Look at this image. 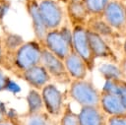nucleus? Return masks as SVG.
Listing matches in <instances>:
<instances>
[{"mask_svg": "<svg viewBox=\"0 0 126 125\" xmlns=\"http://www.w3.org/2000/svg\"><path fill=\"white\" fill-rule=\"evenodd\" d=\"M42 44L46 49L64 61L73 50L72 27L63 24L58 29L49 30Z\"/></svg>", "mask_w": 126, "mask_h": 125, "instance_id": "nucleus-2", "label": "nucleus"}, {"mask_svg": "<svg viewBox=\"0 0 126 125\" xmlns=\"http://www.w3.org/2000/svg\"><path fill=\"white\" fill-rule=\"evenodd\" d=\"M119 65L125 70L126 68V37L124 38V41L122 43V59L120 60Z\"/></svg>", "mask_w": 126, "mask_h": 125, "instance_id": "nucleus-28", "label": "nucleus"}, {"mask_svg": "<svg viewBox=\"0 0 126 125\" xmlns=\"http://www.w3.org/2000/svg\"><path fill=\"white\" fill-rule=\"evenodd\" d=\"M125 9H126V3H125Z\"/></svg>", "mask_w": 126, "mask_h": 125, "instance_id": "nucleus-35", "label": "nucleus"}, {"mask_svg": "<svg viewBox=\"0 0 126 125\" xmlns=\"http://www.w3.org/2000/svg\"><path fill=\"white\" fill-rule=\"evenodd\" d=\"M26 99H27V105H28L27 114H35V113L45 111L41 93H39V91L31 88L28 92Z\"/></svg>", "mask_w": 126, "mask_h": 125, "instance_id": "nucleus-19", "label": "nucleus"}, {"mask_svg": "<svg viewBox=\"0 0 126 125\" xmlns=\"http://www.w3.org/2000/svg\"><path fill=\"white\" fill-rule=\"evenodd\" d=\"M86 28L100 36H102L107 41L109 40H118L122 38V36L115 31L103 19L101 16H91L86 24Z\"/></svg>", "mask_w": 126, "mask_h": 125, "instance_id": "nucleus-13", "label": "nucleus"}, {"mask_svg": "<svg viewBox=\"0 0 126 125\" xmlns=\"http://www.w3.org/2000/svg\"><path fill=\"white\" fill-rule=\"evenodd\" d=\"M0 111L8 115V110H7V108H6V105H5V103H4L1 99H0Z\"/></svg>", "mask_w": 126, "mask_h": 125, "instance_id": "nucleus-31", "label": "nucleus"}, {"mask_svg": "<svg viewBox=\"0 0 126 125\" xmlns=\"http://www.w3.org/2000/svg\"><path fill=\"white\" fill-rule=\"evenodd\" d=\"M26 6H27L28 14L30 18L32 19V26L35 39L43 43L46 33L48 32V29L44 25L41 15L39 13L38 1L37 0H26Z\"/></svg>", "mask_w": 126, "mask_h": 125, "instance_id": "nucleus-11", "label": "nucleus"}, {"mask_svg": "<svg viewBox=\"0 0 126 125\" xmlns=\"http://www.w3.org/2000/svg\"><path fill=\"white\" fill-rule=\"evenodd\" d=\"M21 125H59L56 117L51 116L46 111L35 114H25L20 118Z\"/></svg>", "mask_w": 126, "mask_h": 125, "instance_id": "nucleus-18", "label": "nucleus"}, {"mask_svg": "<svg viewBox=\"0 0 126 125\" xmlns=\"http://www.w3.org/2000/svg\"><path fill=\"white\" fill-rule=\"evenodd\" d=\"M66 14L71 27L78 25L86 26L91 17L82 0H69L66 3Z\"/></svg>", "mask_w": 126, "mask_h": 125, "instance_id": "nucleus-15", "label": "nucleus"}, {"mask_svg": "<svg viewBox=\"0 0 126 125\" xmlns=\"http://www.w3.org/2000/svg\"><path fill=\"white\" fill-rule=\"evenodd\" d=\"M5 62H6V56H5V51H4V47H3L2 38L0 37V66L6 67Z\"/></svg>", "mask_w": 126, "mask_h": 125, "instance_id": "nucleus-29", "label": "nucleus"}, {"mask_svg": "<svg viewBox=\"0 0 126 125\" xmlns=\"http://www.w3.org/2000/svg\"><path fill=\"white\" fill-rule=\"evenodd\" d=\"M41 65L47 70L51 78L57 81L60 84H70L72 78L70 77L65 63L62 59L54 55L48 49L43 46L42 54H41Z\"/></svg>", "mask_w": 126, "mask_h": 125, "instance_id": "nucleus-7", "label": "nucleus"}, {"mask_svg": "<svg viewBox=\"0 0 126 125\" xmlns=\"http://www.w3.org/2000/svg\"><path fill=\"white\" fill-rule=\"evenodd\" d=\"M97 71L99 75L106 80H117V79H126L125 70L116 63L112 62H104L98 65Z\"/></svg>", "mask_w": 126, "mask_h": 125, "instance_id": "nucleus-17", "label": "nucleus"}, {"mask_svg": "<svg viewBox=\"0 0 126 125\" xmlns=\"http://www.w3.org/2000/svg\"><path fill=\"white\" fill-rule=\"evenodd\" d=\"M11 79L4 73V71L2 70L1 66H0V92H3V91H6L7 89V85L9 83Z\"/></svg>", "mask_w": 126, "mask_h": 125, "instance_id": "nucleus-25", "label": "nucleus"}, {"mask_svg": "<svg viewBox=\"0 0 126 125\" xmlns=\"http://www.w3.org/2000/svg\"><path fill=\"white\" fill-rule=\"evenodd\" d=\"M17 76L24 80L32 89H35L37 91H41L43 87L49 84L50 80L52 79L47 70L41 64L27 69L17 74Z\"/></svg>", "mask_w": 126, "mask_h": 125, "instance_id": "nucleus-10", "label": "nucleus"}, {"mask_svg": "<svg viewBox=\"0 0 126 125\" xmlns=\"http://www.w3.org/2000/svg\"><path fill=\"white\" fill-rule=\"evenodd\" d=\"M64 63L72 80L87 79L88 74L90 72L88 65L86 64L85 60L74 49L64 59Z\"/></svg>", "mask_w": 126, "mask_h": 125, "instance_id": "nucleus-12", "label": "nucleus"}, {"mask_svg": "<svg viewBox=\"0 0 126 125\" xmlns=\"http://www.w3.org/2000/svg\"><path fill=\"white\" fill-rule=\"evenodd\" d=\"M38 9L48 31L58 29L64 24L66 11L59 0H39Z\"/></svg>", "mask_w": 126, "mask_h": 125, "instance_id": "nucleus-5", "label": "nucleus"}, {"mask_svg": "<svg viewBox=\"0 0 126 125\" xmlns=\"http://www.w3.org/2000/svg\"><path fill=\"white\" fill-rule=\"evenodd\" d=\"M0 125H21V120L17 116H10L8 114V118L0 121Z\"/></svg>", "mask_w": 126, "mask_h": 125, "instance_id": "nucleus-26", "label": "nucleus"}, {"mask_svg": "<svg viewBox=\"0 0 126 125\" xmlns=\"http://www.w3.org/2000/svg\"><path fill=\"white\" fill-rule=\"evenodd\" d=\"M59 125H80L78 113L71 108L70 103L65 104L64 110L60 116Z\"/></svg>", "mask_w": 126, "mask_h": 125, "instance_id": "nucleus-22", "label": "nucleus"}, {"mask_svg": "<svg viewBox=\"0 0 126 125\" xmlns=\"http://www.w3.org/2000/svg\"><path fill=\"white\" fill-rule=\"evenodd\" d=\"M42 49L43 44L36 39L25 41V43L8 58V68L14 70V73L17 75L40 64Z\"/></svg>", "mask_w": 126, "mask_h": 125, "instance_id": "nucleus-1", "label": "nucleus"}, {"mask_svg": "<svg viewBox=\"0 0 126 125\" xmlns=\"http://www.w3.org/2000/svg\"><path fill=\"white\" fill-rule=\"evenodd\" d=\"M41 96L43 100L44 110L53 117L61 116L65 104L64 94L54 84H47L41 90Z\"/></svg>", "mask_w": 126, "mask_h": 125, "instance_id": "nucleus-8", "label": "nucleus"}, {"mask_svg": "<svg viewBox=\"0 0 126 125\" xmlns=\"http://www.w3.org/2000/svg\"><path fill=\"white\" fill-rule=\"evenodd\" d=\"M119 1H122V2H124V3H126V0H119Z\"/></svg>", "mask_w": 126, "mask_h": 125, "instance_id": "nucleus-34", "label": "nucleus"}, {"mask_svg": "<svg viewBox=\"0 0 126 125\" xmlns=\"http://www.w3.org/2000/svg\"><path fill=\"white\" fill-rule=\"evenodd\" d=\"M73 35V49L85 60L90 72H93L95 66V58L93 54L89 36L88 30L86 26H74L72 27Z\"/></svg>", "mask_w": 126, "mask_h": 125, "instance_id": "nucleus-4", "label": "nucleus"}, {"mask_svg": "<svg viewBox=\"0 0 126 125\" xmlns=\"http://www.w3.org/2000/svg\"><path fill=\"white\" fill-rule=\"evenodd\" d=\"M59 1H60V2H63V3H65V4H66V3H67L69 0H59Z\"/></svg>", "mask_w": 126, "mask_h": 125, "instance_id": "nucleus-33", "label": "nucleus"}, {"mask_svg": "<svg viewBox=\"0 0 126 125\" xmlns=\"http://www.w3.org/2000/svg\"><path fill=\"white\" fill-rule=\"evenodd\" d=\"M2 42L6 59H8L20 46H22L25 43L23 37L16 33H7L2 38Z\"/></svg>", "mask_w": 126, "mask_h": 125, "instance_id": "nucleus-20", "label": "nucleus"}, {"mask_svg": "<svg viewBox=\"0 0 126 125\" xmlns=\"http://www.w3.org/2000/svg\"><path fill=\"white\" fill-rule=\"evenodd\" d=\"M107 125H126V115L122 116H109Z\"/></svg>", "mask_w": 126, "mask_h": 125, "instance_id": "nucleus-24", "label": "nucleus"}, {"mask_svg": "<svg viewBox=\"0 0 126 125\" xmlns=\"http://www.w3.org/2000/svg\"><path fill=\"white\" fill-rule=\"evenodd\" d=\"M8 8H9V5L7 4V2L4 0H0V18L4 17L6 12L8 11Z\"/></svg>", "mask_w": 126, "mask_h": 125, "instance_id": "nucleus-30", "label": "nucleus"}, {"mask_svg": "<svg viewBox=\"0 0 126 125\" xmlns=\"http://www.w3.org/2000/svg\"><path fill=\"white\" fill-rule=\"evenodd\" d=\"M88 36H89L91 48L95 60L103 59V60H106L107 62L120 64L119 57L117 56L116 52L112 48L111 44L106 39H104L102 36H100L99 34L90 30H88Z\"/></svg>", "mask_w": 126, "mask_h": 125, "instance_id": "nucleus-9", "label": "nucleus"}, {"mask_svg": "<svg viewBox=\"0 0 126 125\" xmlns=\"http://www.w3.org/2000/svg\"><path fill=\"white\" fill-rule=\"evenodd\" d=\"M7 118H8V115L0 111V121H3V120H5V119H7Z\"/></svg>", "mask_w": 126, "mask_h": 125, "instance_id": "nucleus-32", "label": "nucleus"}, {"mask_svg": "<svg viewBox=\"0 0 126 125\" xmlns=\"http://www.w3.org/2000/svg\"><path fill=\"white\" fill-rule=\"evenodd\" d=\"M102 17L122 38L126 37V9L124 2L111 0L105 8Z\"/></svg>", "mask_w": 126, "mask_h": 125, "instance_id": "nucleus-6", "label": "nucleus"}, {"mask_svg": "<svg viewBox=\"0 0 126 125\" xmlns=\"http://www.w3.org/2000/svg\"><path fill=\"white\" fill-rule=\"evenodd\" d=\"M91 16H101L111 0H82Z\"/></svg>", "mask_w": 126, "mask_h": 125, "instance_id": "nucleus-21", "label": "nucleus"}, {"mask_svg": "<svg viewBox=\"0 0 126 125\" xmlns=\"http://www.w3.org/2000/svg\"><path fill=\"white\" fill-rule=\"evenodd\" d=\"M100 93L92 80H72L69 84L68 94L72 100L83 106H99Z\"/></svg>", "mask_w": 126, "mask_h": 125, "instance_id": "nucleus-3", "label": "nucleus"}, {"mask_svg": "<svg viewBox=\"0 0 126 125\" xmlns=\"http://www.w3.org/2000/svg\"><path fill=\"white\" fill-rule=\"evenodd\" d=\"M6 91H9V92H11V93L16 94V93H19V92L21 91V89H20V87H19V85H18L17 83H15L14 81L10 80L9 83H8V85H7Z\"/></svg>", "mask_w": 126, "mask_h": 125, "instance_id": "nucleus-27", "label": "nucleus"}, {"mask_svg": "<svg viewBox=\"0 0 126 125\" xmlns=\"http://www.w3.org/2000/svg\"><path fill=\"white\" fill-rule=\"evenodd\" d=\"M118 95L126 109V79H118Z\"/></svg>", "mask_w": 126, "mask_h": 125, "instance_id": "nucleus-23", "label": "nucleus"}, {"mask_svg": "<svg viewBox=\"0 0 126 125\" xmlns=\"http://www.w3.org/2000/svg\"><path fill=\"white\" fill-rule=\"evenodd\" d=\"M78 116L80 125H107L108 116L100 106H83Z\"/></svg>", "mask_w": 126, "mask_h": 125, "instance_id": "nucleus-16", "label": "nucleus"}, {"mask_svg": "<svg viewBox=\"0 0 126 125\" xmlns=\"http://www.w3.org/2000/svg\"><path fill=\"white\" fill-rule=\"evenodd\" d=\"M99 106L108 117L126 115V109L118 94L101 91Z\"/></svg>", "mask_w": 126, "mask_h": 125, "instance_id": "nucleus-14", "label": "nucleus"}]
</instances>
